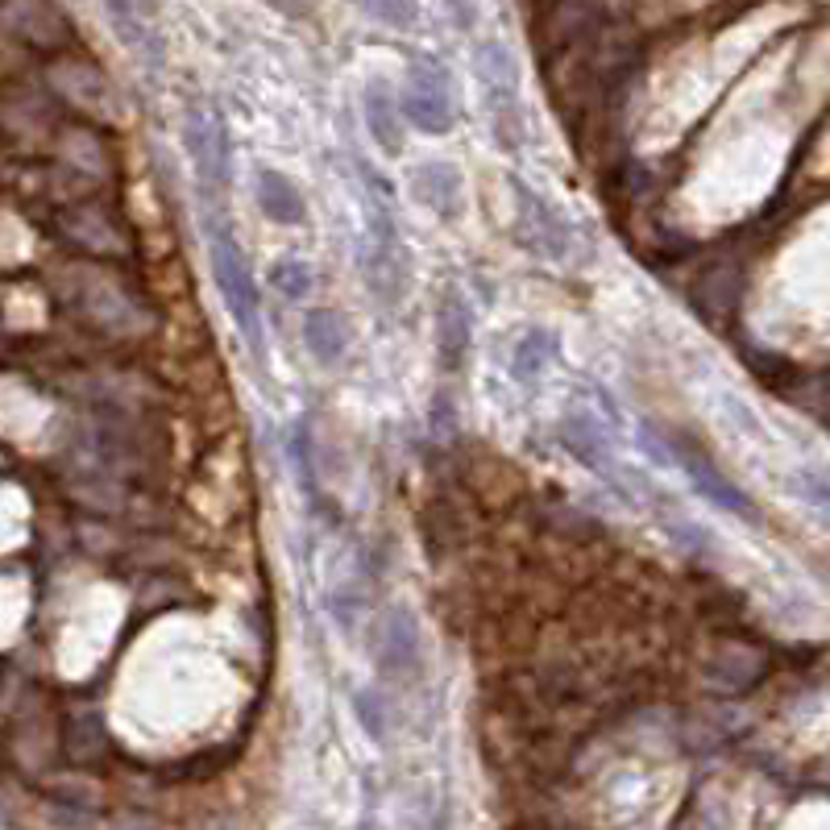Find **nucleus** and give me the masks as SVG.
I'll list each match as a JSON object with an SVG mask.
<instances>
[{"mask_svg": "<svg viewBox=\"0 0 830 830\" xmlns=\"http://www.w3.org/2000/svg\"><path fill=\"white\" fill-rule=\"evenodd\" d=\"M304 345L320 365H337L349 349L345 316H337L332 308H308L304 311Z\"/></svg>", "mask_w": 830, "mask_h": 830, "instance_id": "nucleus-11", "label": "nucleus"}, {"mask_svg": "<svg viewBox=\"0 0 830 830\" xmlns=\"http://www.w3.org/2000/svg\"><path fill=\"white\" fill-rule=\"evenodd\" d=\"M549 353H553V341H549V337L540 341V349L532 345V337H528V341H523V349H519V358H515V374H519V379H532V365L540 370Z\"/></svg>", "mask_w": 830, "mask_h": 830, "instance_id": "nucleus-21", "label": "nucleus"}, {"mask_svg": "<svg viewBox=\"0 0 830 830\" xmlns=\"http://www.w3.org/2000/svg\"><path fill=\"white\" fill-rule=\"evenodd\" d=\"M54 87L71 104L87 108V113H113V87L92 63H58L54 67Z\"/></svg>", "mask_w": 830, "mask_h": 830, "instance_id": "nucleus-10", "label": "nucleus"}, {"mask_svg": "<svg viewBox=\"0 0 830 830\" xmlns=\"http://www.w3.org/2000/svg\"><path fill=\"white\" fill-rule=\"evenodd\" d=\"M398 113L424 129V134H449L457 125V92H453L449 71L433 63V58H415L407 67V79H403V92L395 96Z\"/></svg>", "mask_w": 830, "mask_h": 830, "instance_id": "nucleus-2", "label": "nucleus"}, {"mask_svg": "<svg viewBox=\"0 0 830 830\" xmlns=\"http://www.w3.org/2000/svg\"><path fill=\"white\" fill-rule=\"evenodd\" d=\"M362 108L370 138L379 141L386 155H403V113H398L395 87L386 79H370L362 92Z\"/></svg>", "mask_w": 830, "mask_h": 830, "instance_id": "nucleus-9", "label": "nucleus"}, {"mask_svg": "<svg viewBox=\"0 0 830 830\" xmlns=\"http://www.w3.org/2000/svg\"><path fill=\"white\" fill-rule=\"evenodd\" d=\"M515 191H519V204H523V221L532 225V237H536L532 245H540V249H544V254H553V258H565L570 228L561 225L553 212H549V204H544V200H536L528 188H519V183H515Z\"/></svg>", "mask_w": 830, "mask_h": 830, "instance_id": "nucleus-17", "label": "nucleus"}, {"mask_svg": "<svg viewBox=\"0 0 830 830\" xmlns=\"http://www.w3.org/2000/svg\"><path fill=\"white\" fill-rule=\"evenodd\" d=\"M183 146H188L200 188L225 191L228 174H233V150H228V129L216 108H208V104L191 108L183 121Z\"/></svg>", "mask_w": 830, "mask_h": 830, "instance_id": "nucleus-3", "label": "nucleus"}, {"mask_svg": "<svg viewBox=\"0 0 830 830\" xmlns=\"http://www.w3.org/2000/svg\"><path fill=\"white\" fill-rule=\"evenodd\" d=\"M278 9H287V13H308L316 0H275Z\"/></svg>", "mask_w": 830, "mask_h": 830, "instance_id": "nucleus-22", "label": "nucleus"}, {"mask_svg": "<svg viewBox=\"0 0 830 830\" xmlns=\"http://www.w3.org/2000/svg\"><path fill=\"white\" fill-rule=\"evenodd\" d=\"M208 262H212V278H216V291L225 299L233 324L245 332L249 349H262V311H258V287L249 275V262H245L242 245L233 242V233L225 225H208Z\"/></svg>", "mask_w": 830, "mask_h": 830, "instance_id": "nucleus-1", "label": "nucleus"}, {"mask_svg": "<svg viewBox=\"0 0 830 830\" xmlns=\"http://www.w3.org/2000/svg\"><path fill=\"white\" fill-rule=\"evenodd\" d=\"M113 30L121 34L129 51L146 58L150 67H162V34H158V13L155 0H104Z\"/></svg>", "mask_w": 830, "mask_h": 830, "instance_id": "nucleus-5", "label": "nucleus"}, {"mask_svg": "<svg viewBox=\"0 0 830 830\" xmlns=\"http://www.w3.org/2000/svg\"><path fill=\"white\" fill-rule=\"evenodd\" d=\"M760 673H764L760 652H752L744 643H726V648H719V652L706 660V681L726 693H739V690H747V685H756Z\"/></svg>", "mask_w": 830, "mask_h": 830, "instance_id": "nucleus-12", "label": "nucleus"}, {"mask_svg": "<svg viewBox=\"0 0 830 830\" xmlns=\"http://www.w3.org/2000/svg\"><path fill=\"white\" fill-rule=\"evenodd\" d=\"M478 75H482L486 100H490V113H494V134H499V146H519V71L511 51H502L499 42H486L478 46Z\"/></svg>", "mask_w": 830, "mask_h": 830, "instance_id": "nucleus-4", "label": "nucleus"}, {"mask_svg": "<svg viewBox=\"0 0 830 830\" xmlns=\"http://www.w3.org/2000/svg\"><path fill=\"white\" fill-rule=\"evenodd\" d=\"M379 664L391 677H412L419 669V636L407 610H391L379 627Z\"/></svg>", "mask_w": 830, "mask_h": 830, "instance_id": "nucleus-7", "label": "nucleus"}, {"mask_svg": "<svg viewBox=\"0 0 830 830\" xmlns=\"http://www.w3.org/2000/svg\"><path fill=\"white\" fill-rule=\"evenodd\" d=\"M677 461H681V469L690 473V482L698 486V490H702L714 507H723V511H739V515H747V519L756 515V511H752V502H747L735 486L726 482L723 473L710 466L706 457H698L693 449H681V453H677Z\"/></svg>", "mask_w": 830, "mask_h": 830, "instance_id": "nucleus-16", "label": "nucleus"}, {"mask_svg": "<svg viewBox=\"0 0 830 830\" xmlns=\"http://www.w3.org/2000/svg\"><path fill=\"white\" fill-rule=\"evenodd\" d=\"M254 195H258V208L275 221V225H304V216H308L304 195H299V188H295L283 171H270V167L258 171V179H254Z\"/></svg>", "mask_w": 830, "mask_h": 830, "instance_id": "nucleus-14", "label": "nucleus"}, {"mask_svg": "<svg viewBox=\"0 0 830 830\" xmlns=\"http://www.w3.org/2000/svg\"><path fill=\"white\" fill-rule=\"evenodd\" d=\"M4 21L13 25V34H21L25 42L42 46V51L63 46L71 38V25L63 21V13L54 4H46V0H9Z\"/></svg>", "mask_w": 830, "mask_h": 830, "instance_id": "nucleus-6", "label": "nucleus"}, {"mask_svg": "<svg viewBox=\"0 0 830 830\" xmlns=\"http://www.w3.org/2000/svg\"><path fill=\"white\" fill-rule=\"evenodd\" d=\"M270 287H275L283 299L304 304L311 295V266L299 258H278L275 266H270Z\"/></svg>", "mask_w": 830, "mask_h": 830, "instance_id": "nucleus-19", "label": "nucleus"}, {"mask_svg": "<svg viewBox=\"0 0 830 830\" xmlns=\"http://www.w3.org/2000/svg\"><path fill=\"white\" fill-rule=\"evenodd\" d=\"M436 349H440V362L449 370H457L469 353V311L457 291L445 295L440 308H436Z\"/></svg>", "mask_w": 830, "mask_h": 830, "instance_id": "nucleus-15", "label": "nucleus"}, {"mask_svg": "<svg viewBox=\"0 0 830 830\" xmlns=\"http://www.w3.org/2000/svg\"><path fill=\"white\" fill-rule=\"evenodd\" d=\"M594 34V4L589 0H553L540 18L544 51H570L573 42Z\"/></svg>", "mask_w": 830, "mask_h": 830, "instance_id": "nucleus-8", "label": "nucleus"}, {"mask_svg": "<svg viewBox=\"0 0 830 830\" xmlns=\"http://www.w3.org/2000/svg\"><path fill=\"white\" fill-rule=\"evenodd\" d=\"M84 216L92 221V228H79V225H71V221H67V233L79 245H87L92 254H125V249H129L121 225H117V221H113L104 208H84Z\"/></svg>", "mask_w": 830, "mask_h": 830, "instance_id": "nucleus-18", "label": "nucleus"}, {"mask_svg": "<svg viewBox=\"0 0 830 830\" xmlns=\"http://www.w3.org/2000/svg\"><path fill=\"white\" fill-rule=\"evenodd\" d=\"M412 195L424 208H433L440 216H453L461 208V174L453 162H424L412 174Z\"/></svg>", "mask_w": 830, "mask_h": 830, "instance_id": "nucleus-13", "label": "nucleus"}, {"mask_svg": "<svg viewBox=\"0 0 830 830\" xmlns=\"http://www.w3.org/2000/svg\"><path fill=\"white\" fill-rule=\"evenodd\" d=\"M358 4H362V13H370L374 21L391 25V30H407V25H415V18H419V4H415V0H358Z\"/></svg>", "mask_w": 830, "mask_h": 830, "instance_id": "nucleus-20", "label": "nucleus"}]
</instances>
